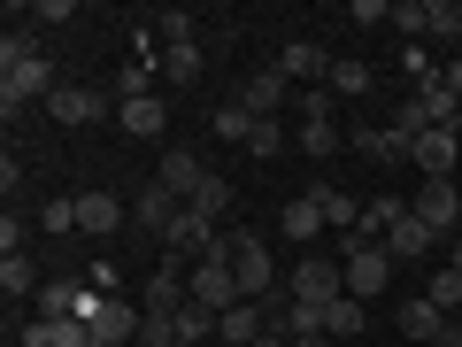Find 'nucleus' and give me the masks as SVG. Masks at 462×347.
<instances>
[{
    "mask_svg": "<svg viewBox=\"0 0 462 347\" xmlns=\"http://www.w3.org/2000/svg\"><path fill=\"white\" fill-rule=\"evenodd\" d=\"M54 62H47V47H39V32H32V8H8V39H0V108H8V124H16V108L23 100H54Z\"/></svg>",
    "mask_w": 462,
    "mask_h": 347,
    "instance_id": "f257e3e1",
    "label": "nucleus"
},
{
    "mask_svg": "<svg viewBox=\"0 0 462 347\" xmlns=\"http://www.w3.org/2000/svg\"><path fill=\"white\" fill-rule=\"evenodd\" d=\"M224 263H231V278H239V294H247V301L285 294L278 263H270V248H263V231H224Z\"/></svg>",
    "mask_w": 462,
    "mask_h": 347,
    "instance_id": "f03ea898",
    "label": "nucleus"
},
{
    "mask_svg": "<svg viewBox=\"0 0 462 347\" xmlns=\"http://www.w3.org/2000/svg\"><path fill=\"white\" fill-rule=\"evenodd\" d=\"M47 116H54V124H69V132H85V124L116 116V85H54Z\"/></svg>",
    "mask_w": 462,
    "mask_h": 347,
    "instance_id": "7ed1b4c3",
    "label": "nucleus"
},
{
    "mask_svg": "<svg viewBox=\"0 0 462 347\" xmlns=\"http://www.w3.org/2000/svg\"><path fill=\"white\" fill-rule=\"evenodd\" d=\"M100 301H108V294H100L93 278H47V286H39V316H69V324H93Z\"/></svg>",
    "mask_w": 462,
    "mask_h": 347,
    "instance_id": "20e7f679",
    "label": "nucleus"
},
{
    "mask_svg": "<svg viewBox=\"0 0 462 347\" xmlns=\"http://www.w3.org/2000/svg\"><path fill=\"white\" fill-rule=\"evenodd\" d=\"M285 294H293V301H316V309H331V301H346V263L309 255V263L285 270Z\"/></svg>",
    "mask_w": 462,
    "mask_h": 347,
    "instance_id": "39448f33",
    "label": "nucleus"
},
{
    "mask_svg": "<svg viewBox=\"0 0 462 347\" xmlns=\"http://www.w3.org/2000/svg\"><path fill=\"white\" fill-rule=\"evenodd\" d=\"M170 255H193V263H208V255H224V224H216V216H200V209H185L178 224H170V239H162Z\"/></svg>",
    "mask_w": 462,
    "mask_h": 347,
    "instance_id": "423d86ee",
    "label": "nucleus"
},
{
    "mask_svg": "<svg viewBox=\"0 0 462 347\" xmlns=\"http://www.w3.org/2000/svg\"><path fill=\"white\" fill-rule=\"evenodd\" d=\"M409 209L424 216V224L439 231V239H447V231H462V185H455V178H424V185H416V201H409Z\"/></svg>",
    "mask_w": 462,
    "mask_h": 347,
    "instance_id": "0eeeda50",
    "label": "nucleus"
},
{
    "mask_svg": "<svg viewBox=\"0 0 462 347\" xmlns=\"http://www.w3.org/2000/svg\"><path fill=\"white\" fill-rule=\"evenodd\" d=\"M231 100H239V108H247L254 124H270V116H285V100H293V85H285V70H254V78L239 85Z\"/></svg>",
    "mask_w": 462,
    "mask_h": 347,
    "instance_id": "6e6552de",
    "label": "nucleus"
},
{
    "mask_svg": "<svg viewBox=\"0 0 462 347\" xmlns=\"http://www.w3.org/2000/svg\"><path fill=\"white\" fill-rule=\"evenodd\" d=\"M185 216V201L170 193V185H139V201H132V231H147V239H170V224Z\"/></svg>",
    "mask_w": 462,
    "mask_h": 347,
    "instance_id": "1a4fd4ad",
    "label": "nucleus"
},
{
    "mask_svg": "<svg viewBox=\"0 0 462 347\" xmlns=\"http://www.w3.org/2000/svg\"><path fill=\"white\" fill-rule=\"evenodd\" d=\"M193 301H200V309H216V316L247 301V294H239V278H231V263H224V255H208V263H193Z\"/></svg>",
    "mask_w": 462,
    "mask_h": 347,
    "instance_id": "9d476101",
    "label": "nucleus"
},
{
    "mask_svg": "<svg viewBox=\"0 0 462 347\" xmlns=\"http://www.w3.org/2000/svg\"><path fill=\"white\" fill-rule=\"evenodd\" d=\"M393 255H385V248H363V255H346V294H355V301H378L385 294V286H393Z\"/></svg>",
    "mask_w": 462,
    "mask_h": 347,
    "instance_id": "9b49d317",
    "label": "nucleus"
},
{
    "mask_svg": "<svg viewBox=\"0 0 462 347\" xmlns=\"http://www.w3.org/2000/svg\"><path fill=\"white\" fill-rule=\"evenodd\" d=\"M455 155H462V132L455 124H431V132L409 147V163L424 170V178H455Z\"/></svg>",
    "mask_w": 462,
    "mask_h": 347,
    "instance_id": "f8f14e48",
    "label": "nucleus"
},
{
    "mask_svg": "<svg viewBox=\"0 0 462 347\" xmlns=\"http://www.w3.org/2000/svg\"><path fill=\"white\" fill-rule=\"evenodd\" d=\"M139 316H147L139 301L108 294V301H100V316H93V340H100V347H139Z\"/></svg>",
    "mask_w": 462,
    "mask_h": 347,
    "instance_id": "ddd939ff",
    "label": "nucleus"
},
{
    "mask_svg": "<svg viewBox=\"0 0 462 347\" xmlns=\"http://www.w3.org/2000/svg\"><path fill=\"white\" fill-rule=\"evenodd\" d=\"M447 324H455V316H447V309H431L424 294L393 309V332H401V340H416V347H439V340H447Z\"/></svg>",
    "mask_w": 462,
    "mask_h": 347,
    "instance_id": "4468645a",
    "label": "nucleus"
},
{
    "mask_svg": "<svg viewBox=\"0 0 462 347\" xmlns=\"http://www.w3.org/2000/svg\"><path fill=\"white\" fill-rule=\"evenodd\" d=\"M278 70H285V85H331V54L316 47V39H285Z\"/></svg>",
    "mask_w": 462,
    "mask_h": 347,
    "instance_id": "2eb2a0df",
    "label": "nucleus"
},
{
    "mask_svg": "<svg viewBox=\"0 0 462 347\" xmlns=\"http://www.w3.org/2000/svg\"><path fill=\"white\" fill-rule=\"evenodd\" d=\"M69 209H78V231H93V239H108V231H124V224H132V209H124L116 193H100V185H93V193H78Z\"/></svg>",
    "mask_w": 462,
    "mask_h": 347,
    "instance_id": "dca6fc26",
    "label": "nucleus"
},
{
    "mask_svg": "<svg viewBox=\"0 0 462 347\" xmlns=\"http://www.w3.org/2000/svg\"><path fill=\"white\" fill-rule=\"evenodd\" d=\"M431 248H439V231H431V224H424V216H416V209L401 216L393 231H385V255H393V263H424Z\"/></svg>",
    "mask_w": 462,
    "mask_h": 347,
    "instance_id": "f3484780",
    "label": "nucleus"
},
{
    "mask_svg": "<svg viewBox=\"0 0 462 347\" xmlns=\"http://www.w3.org/2000/svg\"><path fill=\"white\" fill-rule=\"evenodd\" d=\"M116 124L132 139H162V124H170V100L162 93H139V100H116Z\"/></svg>",
    "mask_w": 462,
    "mask_h": 347,
    "instance_id": "a211bd4d",
    "label": "nucleus"
},
{
    "mask_svg": "<svg viewBox=\"0 0 462 347\" xmlns=\"http://www.w3.org/2000/svg\"><path fill=\"white\" fill-rule=\"evenodd\" d=\"M216 340H231V347L270 340V309H263V301H239V309H224V316H216Z\"/></svg>",
    "mask_w": 462,
    "mask_h": 347,
    "instance_id": "6ab92c4d",
    "label": "nucleus"
},
{
    "mask_svg": "<svg viewBox=\"0 0 462 347\" xmlns=\"http://www.w3.org/2000/svg\"><path fill=\"white\" fill-rule=\"evenodd\" d=\"M324 224H331V216H324V193H316V185H309V193H293V201H285V216H278V231H285V239H300V248H309Z\"/></svg>",
    "mask_w": 462,
    "mask_h": 347,
    "instance_id": "aec40b11",
    "label": "nucleus"
},
{
    "mask_svg": "<svg viewBox=\"0 0 462 347\" xmlns=\"http://www.w3.org/2000/svg\"><path fill=\"white\" fill-rule=\"evenodd\" d=\"M200 178H208V163H200L193 147H170V155H162V170H154V185H170L178 201H193V193H200Z\"/></svg>",
    "mask_w": 462,
    "mask_h": 347,
    "instance_id": "412c9836",
    "label": "nucleus"
},
{
    "mask_svg": "<svg viewBox=\"0 0 462 347\" xmlns=\"http://www.w3.org/2000/svg\"><path fill=\"white\" fill-rule=\"evenodd\" d=\"M346 147H355V155H370V163H385V170H393V163H409V147H416V139H401L393 124H363V132L346 139Z\"/></svg>",
    "mask_w": 462,
    "mask_h": 347,
    "instance_id": "4be33fe9",
    "label": "nucleus"
},
{
    "mask_svg": "<svg viewBox=\"0 0 462 347\" xmlns=\"http://www.w3.org/2000/svg\"><path fill=\"white\" fill-rule=\"evenodd\" d=\"M363 332H370V301H331L324 309V340H339V347H363Z\"/></svg>",
    "mask_w": 462,
    "mask_h": 347,
    "instance_id": "5701e85b",
    "label": "nucleus"
},
{
    "mask_svg": "<svg viewBox=\"0 0 462 347\" xmlns=\"http://www.w3.org/2000/svg\"><path fill=\"white\" fill-rule=\"evenodd\" d=\"M23 347H93V324H69V316H32Z\"/></svg>",
    "mask_w": 462,
    "mask_h": 347,
    "instance_id": "b1692460",
    "label": "nucleus"
},
{
    "mask_svg": "<svg viewBox=\"0 0 462 347\" xmlns=\"http://www.w3.org/2000/svg\"><path fill=\"white\" fill-rule=\"evenodd\" d=\"M293 147H300V155H316V163H324V155H346L339 116H324V124H300V132H293Z\"/></svg>",
    "mask_w": 462,
    "mask_h": 347,
    "instance_id": "393cba45",
    "label": "nucleus"
},
{
    "mask_svg": "<svg viewBox=\"0 0 462 347\" xmlns=\"http://www.w3.org/2000/svg\"><path fill=\"white\" fill-rule=\"evenodd\" d=\"M370 85H378V70H370V62H331V93H339V100H363Z\"/></svg>",
    "mask_w": 462,
    "mask_h": 347,
    "instance_id": "a878e982",
    "label": "nucleus"
},
{
    "mask_svg": "<svg viewBox=\"0 0 462 347\" xmlns=\"http://www.w3.org/2000/svg\"><path fill=\"white\" fill-rule=\"evenodd\" d=\"M185 209H200V216H216V224H224V209H231V178H224V170H208V178H200V193L185 201Z\"/></svg>",
    "mask_w": 462,
    "mask_h": 347,
    "instance_id": "bb28decb",
    "label": "nucleus"
},
{
    "mask_svg": "<svg viewBox=\"0 0 462 347\" xmlns=\"http://www.w3.org/2000/svg\"><path fill=\"white\" fill-rule=\"evenodd\" d=\"M0 294H8V301H16V294H39L32 255H0Z\"/></svg>",
    "mask_w": 462,
    "mask_h": 347,
    "instance_id": "cd10ccee",
    "label": "nucleus"
},
{
    "mask_svg": "<svg viewBox=\"0 0 462 347\" xmlns=\"http://www.w3.org/2000/svg\"><path fill=\"white\" fill-rule=\"evenodd\" d=\"M285 147H293V139H285V116H270V124H254V139H247V155H254V163H278Z\"/></svg>",
    "mask_w": 462,
    "mask_h": 347,
    "instance_id": "c85d7f7f",
    "label": "nucleus"
},
{
    "mask_svg": "<svg viewBox=\"0 0 462 347\" xmlns=\"http://www.w3.org/2000/svg\"><path fill=\"white\" fill-rule=\"evenodd\" d=\"M216 139H231V147H247V139H254V116L239 108V100H224V108H216Z\"/></svg>",
    "mask_w": 462,
    "mask_h": 347,
    "instance_id": "c756f323",
    "label": "nucleus"
},
{
    "mask_svg": "<svg viewBox=\"0 0 462 347\" xmlns=\"http://www.w3.org/2000/svg\"><path fill=\"white\" fill-rule=\"evenodd\" d=\"M162 78L170 85H193L200 78V39H193V47H162Z\"/></svg>",
    "mask_w": 462,
    "mask_h": 347,
    "instance_id": "7c9ffc66",
    "label": "nucleus"
},
{
    "mask_svg": "<svg viewBox=\"0 0 462 347\" xmlns=\"http://www.w3.org/2000/svg\"><path fill=\"white\" fill-rule=\"evenodd\" d=\"M385 23L409 32V39H424V32H431V0H393V16H385Z\"/></svg>",
    "mask_w": 462,
    "mask_h": 347,
    "instance_id": "2f4dec72",
    "label": "nucleus"
},
{
    "mask_svg": "<svg viewBox=\"0 0 462 347\" xmlns=\"http://www.w3.org/2000/svg\"><path fill=\"white\" fill-rule=\"evenodd\" d=\"M424 301H431V309H447V316H455V309H462V270H431Z\"/></svg>",
    "mask_w": 462,
    "mask_h": 347,
    "instance_id": "473e14b6",
    "label": "nucleus"
},
{
    "mask_svg": "<svg viewBox=\"0 0 462 347\" xmlns=\"http://www.w3.org/2000/svg\"><path fill=\"white\" fill-rule=\"evenodd\" d=\"M193 32L200 23L185 16V8H162V16H154V39H170V47H193Z\"/></svg>",
    "mask_w": 462,
    "mask_h": 347,
    "instance_id": "72a5a7b5",
    "label": "nucleus"
},
{
    "mask_svg": "<svg viewBox=\"0 0 462 347\" xmlns=\"http://www.w3.org/2000/svg\"><path fill=\"white\" fill-rule=\"evenodd\" d=\"M331 100H339L331 85H300V93H293V108H300V124H324V116H331Z\"/></svg>",
    "mask_w": 462,
    "mask_h": 347,
    "instance_id": "f704fd0d",
    "label": "nucleus"
},
{
    "mask_svg": "<svg viewBox=\"0 0 462 347\" xmlns=\"http://www.w3.org/2000/svg\"><path fill=\"white\" fill-rule=\"evenodd\" d=\"M431 39H447V47L462 39V0H431Z\"/></svg>",
    "mask_w": 462,
    "mask_h": 347,
    "instance_id": "c9c22d12",
    "label": "nucleus"
},
{
    "mask_svg": "<svg viewBox=\"0 0 462 347\" xmlns=\"http://www.w3.org/2000/svg\"><path fill=\"white\" fill-rule=\"evenodd\" d=\"M139 347H178V316H139Z\"/></svg>",
    "mask_w": 462,
    "mask_h": 347,
    "instance_id": "e433bc0d",
    "label": "nucleus"
},
{
    "mask_svg": "<svg viewBox=\"0 0 462 347\" xmlns=\"http://www.w3.org/2000/svg\"><path fill=\"white\" fill-rule=\"evenodd\" d=\"M0 255H23V209L0 216Z\"/></svg>",
    "mask_w": 462,
    "mask_h": 347,
    "instance_id": "4c0bfd02",
    "label": "nucleus"
},
{
    "mask_svg": "<svg viewBox=\"0 0 462 347\" xmlns=\"http://www.w3.org/2000/svg\"><path fill=\"white\" fill-rule=\"evenodd\" d=\"M69 16H78L69 0H32V23H69Z\"/></svg>",
    "mask_w": 462,
    "mask_h": 347,
    "instance_id": "58836bf2",
    "label": "nucleus"
},
{
    "mask_svg": "<svg viewBox=\"0 0 462 347\" xmlns=\"http://www.w3.org/2000/svg\"><path fill=\"white\" fill-rule=\"evenodd\" d=\"M439 93L462 108V54H455V62H439Z\"/></svg>",
    "mask_w": 462,
    "mask_h": 347,
    "instance_id": "ea45409f",
    "label": "nucleus"
},
{
    "mask_svg": "<svg viewBox=\"0 0 462 347\" xmlns=\"http://www.w3.org/2000/svg\"><path fill=\"white\" fill-rule=\"evenodd\" d=\"M285 347H339V340H324V332H309V340H285Z\"/></svg>",
    "mask_w": 462,
    "mask_h": 347,
    "instance_id": "a19ab883",
    "label": "nucleus"
},
{
    "mask_svg": "<svg viewBox=\"0 0 462 347\" xmlns=\"http://www.w3.org/2000/svg\"><path fill=\"white\" fill-rule=\"evenodd\" d=\"M439 347H462V316H455V324H447V340Z\"/></svg>",
    "mask_w": 462,
    "mask_h": 347,
    "instance_id": "79ce46f5",
    "label": "nucleus"
},
{
    "mask_svg": "<svg viewBox=\"0 0 462 347\" xmlns=\"http://www.w3.org/2000/svg\"><path fill=\"white\" fill-rule=\"evenodd\" d=\"M447 270H462V239H455V255H447Z\"/></svg>",
    "mask_w": 462,
    "mask_h": 347,
    "instance_id": "37998d69",
    "label": "nucleus"
},
{
    "mask_svg": "<svg viewBox=\"0 0 462 347\" xmlns=\"http://www.w3.org/2000/svg\"><path fill=\"white\" fill-rule=\"evenodd\" d=\"M254 347H285V340H278V332H270V340H254Z\"/></svg>",
    "mask_w": 462,
    "mask_h": 347,
    "instance_id": "c03bdc74",
    "label": "nucleus"
},
{
    "mask_svg": "<svg viewBox=\"0 0 462 347\" xmlns=\"http://www.w3.org/2000/svg\"><path fill=\"white\" fill-rule=\"evenodd\" d=\"M178 347H208V340H178Z\"/></svg>",
    "mask_w": 462,
    "mask_h": 347,
    "instance_id": "a18cd8bd",
    "label": "nucleus"
},
{
    "mask_svg": "<svg viewBox=\"0 0 462 347\" xmlns=\"http://www.w3.org/2000/svg\"><path fill=\"white\" fill-rule=\"evenodd\" d=\"M455 316H462V309H455Z\"/></svg>",
    "mask_w": 462,
    "mask_h": 347,
    "instance_id": "49530a36",
    "label": "nucleus"
},
{
    "mask_svg": "<svg viewBox=\"0 0 462 347\" xmlns=\"http://www.w3.org/2000/svg\"><path fill=\"white\" fill-rule=\"evenodd\" d=\"M93 347H100V340H93Z\"/></svg>",
    "mask_w": 462,
    "mask_h": 347,
    "instance_id": "de8ad7c7",
    "label": "nucleus"
}]
</instances>
